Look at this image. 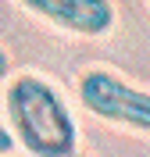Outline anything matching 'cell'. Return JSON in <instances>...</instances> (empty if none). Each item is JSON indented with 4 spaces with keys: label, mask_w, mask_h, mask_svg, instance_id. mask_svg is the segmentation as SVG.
<instances>
[{
    "label": "cell",
    "mask_w": 150,
    "mask_h": 157,
    "mask_svg": "<svg viewBox=\"0 0 150 157\" xmlns=\"http://www.w3.org/2000/svg\"><path fill=\"white\" fill-rule=\"evenodd\" d=\"M4 114L14 147H21L29 157H75L79 125L50 78L32 71L14 75L4 93Z\"/></svg>",
    "instance_id": "obj_1"
},
{
    "label": "cell",
    "mask_w": 150,
    "mask_h": 157,
    "mask_svg": "<svg viewBox=\"0 0 150 157\" xmlns=\"http://www.w3.org/2000/svg\"><path fill=\"white\" fill-rule=\"evenodd\" d=\"M18 4L29 14L71 36H107L114 29L111 0H18Z\"/></svg>",
    "instance_id": "obj_3"
},
{
    "label": "cell",
    "mask_w": 150,
    "mask_h": 157,
    "mask_svg": "<svg viewBox=\"0 0 150 157\" xmlns=\"http://www.w3.org/2000/svg\"><path fill=\"white\" fill-rule=\"evenodd\" d=\"M75 157H86V154H75Z\"/></svg>",
    "instance_id": "obj_7"
},
{
    "label": "cell",
    "mask_w": 150,
    "mask_h": 157,
    "mask_svg": "<svg viewBox=\"0 0 150 157\" xmlns=\"http://www.w3.org/2000/svg\"><path fill=\"white\" fill-rule=\"evenodd\" d=\"M11 150H14V139H11L7 125H0V154H11Z\"/></svg>",
    "instance_id": "obj_4"
},
{
    "label": "cell",
    "mask_w": 150,
    "mask_h": 157,
    "mask_svg": "<svg viewBox=\"0 0 150 157\" xmlns=\"http://www.w3.org/2000/svg\"><path fill=\"white\" fill-rule=\"evenodd\" d=\"M11 75V57H7V50L0 47V78H7Z\"/></svg>",
    "instance_id": "obj_5"
},
{
    "label": "cell",
    "mask_w": 150,
    "mask_h": 157,
    "mask_svg": "<svg viewBox=\"0 0 150 157\" xmlns=\"http://www.w3.org/2000/svg\"><path fill=\"white\" fill-rule=\"evenodd\" d=\"M79 104L107 125L150 136V89L132 86L107 68H90L79 75Z\"/></svg>",
    "instance_id": "obj_2"
},
{
    "label": "cell",
    "mask_w": 150,
    "mask_h": 157,
    "mask_svg": "<svg viewBox=\"0 0 150 157\" xmlns=\"http://www.w3.org/2000/svg\"><path fill=\"white\" fill-rule=\"evenodd\" d=\"M0 157H11V154H0Z\"/></svg>",
    "instance_id": "obj_6"
}]
</instances>
